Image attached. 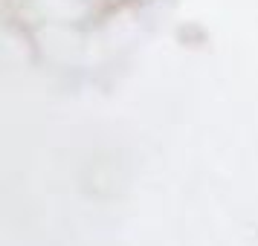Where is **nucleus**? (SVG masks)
Wrapping results in <instances>:
<instances>
[]
</instances>
